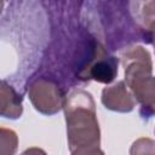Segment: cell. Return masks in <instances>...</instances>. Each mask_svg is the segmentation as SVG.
<instances>
[{"mask_svg": "<svg viewBox=\"0 0 155 155\" xmlns=\"http://www.w3.org/2000/svg\"><path fill=\"white\" fill-rule=\"evenodd\" d=\"M67 133L71 153H102L99 128L92 96L82 90L74 91L64 102Z\"/></svg>", "mask_w": 155, "mask_h": 155, "instance_id": "obj_1", "label": "cell"}, {"mask_svg": "<svg viewBox=\"0 0 155 155\" xmlns=\"http://www.w3.org/2000/svg\"><path fill=\"white\" fill-rule=\"evenodd\" d=\"M125 67L126 85L133 92L134 99L140 104V116L149 119L155 115V78L151 75V59L149 52L140 47H128L121 52Z\"/></svg>", "mask_w": 155, "mask_h": 155, "instance_id": "obj_2", "label": "cell"}, {"mask_svg": "<svg viewBox=\"0 0 155 155\" xmlns=\"http://www.w3.org/2000/svg\"><path fill=\"white\" fill-rule=\"evenodd\" d=\"M29 98L34 108L46 115L57 113L64 107L65 102L64 93L58 82L48 78H40L30 85Z\"/></svg>", "mask_w": 155, "mask_h": 155, "instance_id": "obj_3", "label": "cell"}, {"mask_svg": "<svg viewBox=\"0 0 155 155\" xmlns=\"http://www.w3.org/2000/svg\"><path fill=\"white\" fill-rule=\"evenodd\" d=\"M117 75V58L114 56H109L103 46L98 50L96 57L88 64V67L80 75V80H90L93 79L98 82L109 84Z\"/></svg>", "mask_w": 155, "mask_h": 155, "instance_id": "obj_4", "label": "cell"}, {"mask_svg": "<svg viewBox=\"0 0 155 155\" xmlns=\"http://www.w3.org/2000/svg\"><path fill=\"white\" fill-rule=\"evenodd\" d=\"M102 103L113 111L128 113L134 108V99L127 91L124 81H119L102 91Z\"/></svg>", "mask_w": 155, "mask_h": 155, "instance_id": "obj_5", "label": "cell"}, {"mask_svg": "<svg viewBox=\"0 0 155 155\" xmlns=\"http://www.w3.org/2000/svg\"><path fill=\"white\" fill-rule=\"evenodd\" d=\"M140 22L145 34V42L155 47V0H144L142 2Z\"/></svg>", "mask_w": 155, "mask_h": 155, "instance_id": "obj_6", "label": "cell"}]
</instances>
